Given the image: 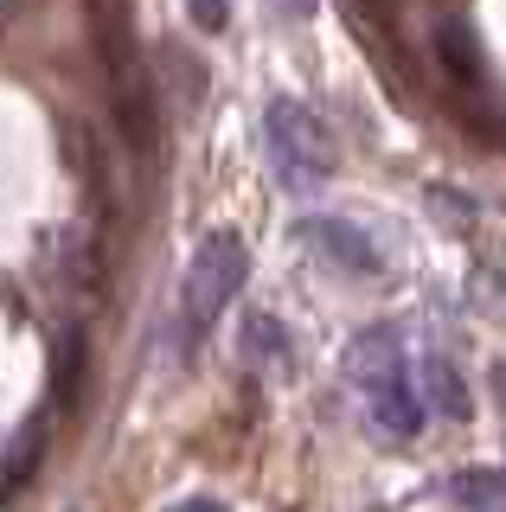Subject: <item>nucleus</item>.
Segmentation results:
<instances>
[{"label": "nucleus", "instance_id": "f8f14e48", "mask_svg": "<svg viewBox=\"0 0 506 512\" xmlns=\"http://www.w3.org/2000/svg\"><path fill=\"white\" fill-rule=\"evenodd\" d=\"M314 7H321V0H289V13H295V20H308Z\"/></svg>", "mask_w": 506, "mask_h": 512}, {"label": "nucleus", "instance_id": "0eeeda50", "mask_svg": "<svg viewBox=\"0 0 506 512\" xmlns=\"http://www.w3.org/2000/svg\"><path fill=\"white\" fill-rule=\"evenodd\" d=\"M436 58H442V71H449L462 90H481V45H474L468 20H442L436 26Z\"/></svg>", "mask_w": 506, "mask_h": 512}, {"label": "nucleus", "instance_id": "423d86ee", "mask_svg": "<svg viewBox=\"0 0 506 512\" xmlns=\"http://www.w3.org/2000/svg\"><path fill=\"white\" fill-rule=\"evenodd\" d=\"M417 391H423V410H442L449 423H462V416L474 410V397H468V384H462V372H455L442 352H430L423 359V378H417Z\"/></svg>", "mask_w": 506, "mask_h": 512}, {"label": "nucleus", "instance_id": "9b49d317", "mask_svg": "<svg viewBox=\"0 0 506 512\" xmlns=\"http://www.w3.org/2000/svg\"><path fill=\"white\" fill-rule=\"evenodd\" d=\"M193 20L199 26H225V0H193Z\"/></svg>", "mask_w": 506, "mask_h": 512}, {"label": "nucleus", "instance_id": "9d476101", "mask_svg": "<svg viewBox=\"0 0 506 512\" xmlns=\"http://www.w3.org/2000/svg\"><path fill=\"white\" fill-rule=\"evenodd\" d=\"M77 372H84V340L65 333V346H58V397L77 404Z\"/></svg>", "mask_w": 506, "mask_h": 512}, {"label": "nucleus", "instance_id": "ddd939ff", "mask_svg": "<svg viewBox=\"0 0 506 512\" xmlns=\"http://www.w3.org/2000/svg\"><path fill=\"white\" fill-rule=\"evenodd\" d=\"M494 397H500V410H506V365H494Z\"/></svg>", "mask_w": 506, "mask_h": 512}, {"label": "nucleus", "instance_id": "f257e3e1", "mask_svg": "<svg viewBox=\"0 0 506 512\" xmlns=\"http://www.w3.org/2000/svg\"><path fill=\"white\" fill-rule=\"evenodd\" d=\"M346 378H353V391L366 397L372 423L385 429V436L410 442L423 429V391L417 378H410V359H404V340L391 327H372L359 333L353 352H346Z\"/></svg>", "mask_w": 506, "mask_h": 512}, {"label": "nucleus", "instance_id": "7ed1b4c3", "mask_svg": "<svg viewBox=\"0 0 506 512\" xmlns=\"http://www.w3.org/2000/svg\"><path fill=\"white\" fill-rule=\"evenodd\" d=\"M250 282V250L237 231H212L205 244L193 250V263H186V282H180V314L186 327L205 333L218 314L237 301V288Z\"/></svg>", "mask_w": 506, "mask_h": 512}, {"label": "nucleus", "instance_id": "6e6552de", "mask_svg": "<svg viewBox=\"0 0 506 512\" xmlns=\"http://www.w3.org/2000/svg\"><path fill=\"white\" fill-rule=\"evenodd\" d=\"M442 500H455V506H506V474L500 468H462L442 487Z\"/></svg>", "mask_w": 506, "mask_h": 512}, {"label": "nucleus", "instance_id": "1a4fd4ad", "mask_svg": "<svg viewBox=\"0 0 506 512\" xmlns=\"http://www.w3.org/2000/svg\"><path fill=\"white\" fill-rule=\"evenodd\" d=\"M39 448H45V416H33V423H26L20 436H13V448H7V487H13V480H26V474H33Z\"/></svg>", "mask_w": 506, "mask_h": 512}, {"label": "nucleus", "instance_id": "20e7f679", "mask_svg": "<svg viewBox=\"0 0 506 512\" xmlns=\"http://www.w3.org/2000/svg\"><path fill=\"white\" fill-rule=\"evenodd\" d=\"M308 244L321 250V263L346 269V276H366V282H372L378 269H385V250H378L353 218H314V224H308Z\"/></svg>", "mask_w": 506, "mask_h": 512}, {"label": "nucleus", "instance_id": "f03ea898", "mask_svg": "<svg viewBox=\"0 0 506 512\" xmlns=\"http://www.w3.org/2000/svg\"><path fill=\"white\" fill-rule=\"evenodd\" d=\"M263 148H270V167H276V180L289 192H314L327 173L340 167L334 128L314 116L308 103H295V96L270 103V116H263Z\"/></svg>", "mask_w": 506, "mask_h": 512}, {"label": "nucleus", "instance_id": "39448f33", "mask_svg": "<svg viewBox=\"0 0 506 512\" xmlns=\"http://www.w3.org/2000/svg\"><path fill=\"white\" fill-rule=\"evenodd\" d=\"M237 359L257 372H289L295 365V340L276 327V314H244L237 320Z\"/></svg>", "mask_w": 506, "mask_h": 512}]
</instances>
